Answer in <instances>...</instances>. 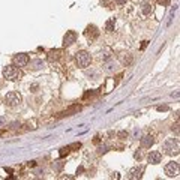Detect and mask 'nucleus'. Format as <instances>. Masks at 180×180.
<instances>
[{
	"label": "nucleus",
	"mask_w": 180,
	"mask_h": 180,
	"mask_svg": "<svg viewBox=\"0 0 180 180\" xmlns=\"http://www.w3.org/2000/svg\"><path fill=\"white\" fill-rule=\"evenodd\" d=\"M3 77L9 81H17L23 77V72H21V68L15 66V65H6L3 68Z\"/></svg>",
	"instance_id": "f257e3e1"
},
{
	"label": "nucleus",
	"mask_w": 180,
	"mask_h": 180,
	"mask_svg": "<svg viewBox=\"0 0 180 180\" xmlns=\"http://www.w3.org/2000/svg\"><path fill=\"white\" fill-rule=\"evenodd\" d=\"M75 62H77V66L78 68H81V69H86L90 63H92V56L90 53H87V51H78V53H75Z\"/></svg>",
	"instance_id": "f03ea898"
},
{
	"label": "nucleus",
	"mask_w": 180,
	"mask_h": 180,
	"mask_svg": "<svg viewBox=\"0 0 180 180\" xmlns=\"http://www.w3.org/2000/svg\"><path fill=\"white\" fill-rule=\"evenodd\" d=\"M164 153L167 155H177L179 153V140L177 138H167L162 144Z\"/></svg>",
	"instance_id": "7ed1b4c3"
},
{
	"label": "nucleus",
	"mask_w": 180,
	"mask_h": 180,
	"mask_svg": "<svg viewBox=\"0 0 180 180\" xmlns=\"http://www.w3.org/2000/svg\"><path fill=\"white\" fill-rule=\"evenodd\" d=\"M21 102H23V96H21V93H18V92H9V93H6V96H5V104H6L8 107H11V108L18 107Z\"/></svg>",
	"instance_id": "20e7f679"
},
{
	"label": "nucleus",
	"mask_w": 180,
	"mask_h": 180,
	"mask_svg": "<svg viewBox=\"0 0 180 180\" xmlns=\"http://www.w3.org/2000/svg\"><path fill=\"white\" fill-rule=\"evenodd\" d=\"M29 62H30V57H29L26 53H20V54L14 56V63H15V66H18V68L27 66Z\"/></svg>",
	"instance_id": "39448f33"
},
{
	"label": "nucleus",
	"mask_w": 180,
	"mask_h": 180,
	"mask_svg": "<svg viewBox=\"0 0 180 180\" xmlns=\"http://www.w3.org/2000/svg\"><path fill=\"white\" fill-rule=\"evenodd\" d=\"M165 174L168 176V177L177 176V174H179V162H176V161L168 162V164L165 165Z\"/></svg>",
	"instance_id": "423d86ee"
},
{
	"label": "nucleus",
	"mask_w": 180,
	"mask_h": 180,
	"mask_svg": "<svg viewBox=\"0 0 180 180\" xmlns=\"http://www.w3.org/2000/svg\"><path fill=\"white\" fill-rule=\"evenodd\" d=\"M84 36L89 41H95V39H98V36H99V30H98L96 26L90 24V26H87L86 30H84Z\"/></svg>",
	"instance_id": "0eeeda50"
},
{
	"label": "nucleus",
	"mask_w": 180,
	"mask_h": 180,
	"mask_svg": "<svg viewBox=\"0 0 180 180\" xmlns=\"http://www.w3.org/2000/svg\"><path fill=\"white\" fill-rule=\"evenodd\" d=\"M77 33L74 32V30H69V32H66V35L63 36V47H71V45H74L75 42H77Z\"/></svg>",
	"instance_id": "6e6552de"
},
{
	"label": "nucleus",
	"mask_w": 180,
	"mask_h": 180,
	"mask_svg": "<svg viewBox=\"0 0 180 180\" xmlns=\"http://www.w3.org/2000/svg\"><path fill=\"white\" fill-rule=\"evenodd\" d=\"M147 159H149V162H150L152 165H158V164H161V161H162V153L159 152V150H153V152L149 153Z\"/></svg>",
	"instance_id": "1a4fd4ad"
},
{
	"label": "nucleus",
	"mask_w": 180,
	"mask_h": 180,
	"mask_svg": "<svg viewBox=\"0 0 180 180\" xmlns=\"http://www.w3.org/2000/svg\"><path fill=\"white\" fill-rule=\"evenodd\" d=\"M140 144H141L143 149H150L153 144H155V137H153V135H146V137L141 138Z\"/></svg>",
	"instance_id": "9d476101"
},
{
	"label": "nucleus",
	"mask_w": 180,
	"mask_h": 180,
	"mask_svg": "<svg viewBox=\"0 0 180 180\" xmlns=\"http://www.w3.org/2000/svg\"><path fill=\"white\" fill-rule=\"evenodd\" d=\"M144 173V167H135L129 171V179H141Z\"/></svg>",
	"instance_id": "9b49d317"
},
{
	"label": "nucleus",
	"mask_w": 180,
	"mask_h": 180,
	"mask_svg": "<svg viewBox=\"0 0 180 180\" xmlns=\"http://www.w3.org/2000/svg\"><path fill=\"white\" fill-rule=\"evenodd\" d=\"M78 111H81V107H80V105H72V107H69L66 111H63V113L60 114V117H65V116H72L74 113H78Z\"/></svg>",
	"instance_id": "f8f14e48"
},
{
	"label": "nucleus",
	"mask_w": 180,
	"mask_h": 180,
	"mask_svg": "<svg viewBox=\"0 0 180 180\" xmlns=\"http://www.w3.org/2000/svg\"><path fill=\"white\" fill-rule=\"evenodd\" d=\"M120 62H122L125 66H129V65L132 63V56L129 54V53H122V54H120Z\"/></svg>",
	"instance_id": "ddd939ff"
},
{
	"label": "nucleus",
	"mask_w": 180,
	"mask_h": 180,
	"mask_svg": "<svg viewBox=\"0 0 180 180\" xmlns=\"http://www.w3.org/2000/svg\"><path fill=\"white\" fill-rule=\"evenodd\" d=\"M60 59V50H51L48 51V60L50 62H56Z\"/></svg>",
	"instance_id": "4468645a"
},
{
	"label": "nucleus",
	"mask_w": 180,
	"mask_h": 180,
	"mask_svg": "<svg viewBox=\"0 0 180 180\" xmlns=\"http://www.w3.org/2000/svg\"><path fill=\"white\" fill-rule=\"evenodd\" d=\"M114 27H116V21H114V18H110L107 23H105V30L107 32H114Z\"/></svg>",
	"instance_id": "2eb2a0df"
},
{
	"label": "nucleus",
	"mask_w": 180,
	"mask_h": 180,
	"mask_svg": "<svg viewBox=\"0 0 180 180\" xmlns=\"http://www.w3.org/2000/svg\"><path fill=\"white\" fill-rule=\"evenodd\" d=\"M30 66H32V69H41V68H44V62H42L41 59H38V60H33L32 63H30Z\"/></svg>",
	"instance_id": "dca6fc26"
},
{
	"label": "nucleus",
	"mask_w": 180,
	"mask_h": 180,
	"mask_svg": "<svg viewBox=\"0 0 180 180\" xmlns=\"http://www.w3.org/2000/svg\"><path fill=\"white\" fill-rule=\"evenodd\" d=\"M150 11H152V6H150V3L144 2V3L141 5V12H143L144 15H149V14H150Z\"/></svg>",
	"instance_id": "f3484780"
},
{
	"label": "nucleus",
	"mask_w": 180,
	"mask_h": 180,
	"mask_svg": "<svg viewBox=\"0 0 180 180\" xmlns=\"http://www.w3.org/2000/svg\"><path fill=\"white\" fill-rule=\"evenodd\" d=\"M63 167H65V162H63V161H54V162H53V170H54V171H62Z\"/></svg>",
	"instance_id": "a211bd4d"
},
{
	"label": "nucleus",
	"mask_w": 180,
	"mask_h": 180,
	"mask_svg": "<svg viewBox=\"0 0 180 180\" xmlns=\"http://www.w3.org/2000/svg\"><path fill=\"white\" fill-rule=\"evenodd\" d=\"M69 152H71L69 146H68V147H62V149H60V158H65L66 155H69Z\"/></svg>",
	"instance_id": "6ab92c4d"
},
{
	"label": "nucleus",
	"mask_w": 180,
	"mask_h": 180,
	"mask_svg": "<svg viewBox=\"0 0 180 180\" xmlns=\"http://www.w3.org/2000/svg\"><path fill=\"white\" fill-rule=\"evenodd\" d=\"M105 71H107V72H113V71H116V63H110V62H108V63L105 65Z\"/></svg>",
	"instance_id": "aec40b11"
},
{
	"label": "nucleus",
	"mask_w": 180,
	"mask_h": 180,
	"mask_svg": "<svg viewBox=\"0 0 180 180\" xmlns=\"http://www.w3.org/2000/svg\"><path fill=\"white\" fill-rule=\"evenodd\" d=\"M134 158H135V159H141V158H143V152H141V150H138V152H135L134 153Z\"/></svg>",
	"instance_id": "412c9836"
},
{
	"label": "nucleus",
	"mask_w": 180,
	"mask_h": 180,
	"mask_svg": "<svg viewBox=\"0 0 180 180\" xmlns=\"http://www.w3.org/2000/svg\"><path fill=\"white\" fill-rule=\"evenodd\" d=\"M107 149H108L107 146H101V147H99V155H102V153H105V152H107Z\"/></svg>",
	"instance_id": "4be33fe9"
},
{
	"label": "nucleus",
	"mask_w": 180,
	"mask_h": 180,
	"mask_svg": "<svg viewBox=\"0 0 180 180\" xmlns=\"http://www.w3.org/2000/svg\"><path fill=\"white\" fill-rule=\"evenodd\" d=\"M69 147L71 149H80V147H81V144H80V143H74V144H71Z\"/></svg>",
	"instance_id": "5701e85b"
},
{
	"label": "nucleus",
	"mask_w": 180,
	"mask_h": 180,
	"mask_svg": "<svg viewBox=\"0 0 180 180\" xmlns=\"http://www.w3.org/2000/svg\"><path fill=\"white\" fill-rule=\"evenodd\" d=\"M119 137H120V138H125V137H128V132H125V131L119 132Z\"/></svg>",
	"instance_id": "b1692460"
},
{
	"label": "nucleus",
	"mask_w": 180,
	"mask_h": 180,
	"mask_svg": "<svg viewBox=\"0 0 180 180\" xmlns=\"http://www.w3.org/2000/svg\"><path fill=\"white\" fill-rule=\"evenodd\" d=\"M116 3L122 6V5H125V3H126V0H116Z\"/></svg>",
	"instance_id": "393cba45"
},
{
	"label": "nucleus",
	"mask_w": 180,
	"mask_h": 180,
	"mask_svg": "<svg viewBox=\"0 0 180 180\" xmlns=\"http://www.w3.org/2000/svg\"><path fill=\"white\" fill-rule=\"evenodd\" d=\"M159 5H167V0H158Z\"/></svg>",
	"instance_id": "a878e982"
},
{
	"label": "nucleus",
	"mask_w": 180,
	"mask_h": 180,
	"mask_svg": "<svg viewBox=\"0 0 180 180\" xmlns=\"http://www.w3.org/2000/svg\"><path fill=\"white\" fill-rule=\"evenodd\" d=\"M36 89H38V86H36V84H33V86H32V92H36Z\"/></svg>",
	"instance_id": "bb28decb"
},
{
	"label": "nucleus",
	"mask_w": 180,
	"mask_h": 180,
	"mask_svg": "<svg viewBox=\"0 0 180 180\" xmlns=\"http://www.w3.org/2000/svg\"><path fill=\"white\" fill-rule=\"evenodd\" d=\"M36 164H35V161H32V162H29V167H35Z\"/></svg>",
	"instance_id": "cd10ccee"
},
{
	"label": "nucleus",
	"mask_w": 180,
	"mask_h": 180,
	"mask_svg": "<svg viewBox=\"0 0 180 180\" xmlns=\"http://www.w3.org/2000/svg\"><path fill=\"white\" fill-rule=\"evenodd\" d=\"M3 132H5V131H3V129H0V135H3Z\"/></svg>",
	"instance_id": "c85d7f7f"
},
{
	"label": "nucleus",
	"mask_w": 180,
	"mask_h": 180,
	"mask_svg": "<svg viewBox=\"0 0 180 180\" xmlns=\"http://www.w3.org/2000/svg\"><path fill=\"white\" fill-rule=\"evenodd\" d=\"M3 120H5V119H0V123H3Z\"/></svg>",
	"instance_id": "c756f323"
}]
</instances>
